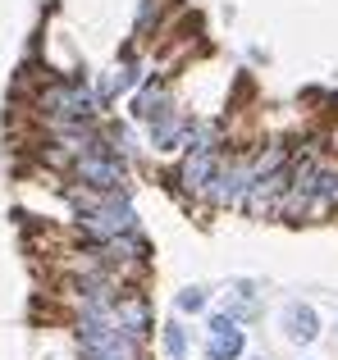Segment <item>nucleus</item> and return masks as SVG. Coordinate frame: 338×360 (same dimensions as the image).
Here are the masks:
<instances>
[{
    "instance_id": "2",
    "label": "nucleus",
    "mask_w": 338,
    "mask_h": 360,
    "mask_svg": "<svg viewBox=\"0 0 338 360\" xmlns=\"http://www.w3.org/2000/svg\"><path fill=\"white\" fill-rule=\"evenodd\" d=\"M32 115L46 128H69V123H101L106 105L96 96V82L87 78H46L32 96Z\"/></svg>"
},
{
    "instance_id": "11",
    "label": "nucleus",
    "mask_w": 338,
    "mask_h": 360,
    "mask_svg": "<svg viewBox=\"0 0 338 360\" xmlns=\"http://www.w3.org/2000/svg\"><path fill=\"white\" fill-rule=\"evenodd\" d=\"M279 328H284V342H293L297 352L302 347H315L320 342V310L311 306V301H284V310H279Z\"/></svg>"
},
{
    "instance_id": "14",
    "label": "nucleus",
    "mask_w": 338,
    "mask_h": 360,
    "mask_svg": "<svg viewBox=\"0 0 338 360\" xmlns=\"http://www.w3.org/2000/svg\"><path fill=\"white\" fill-rule=\"evenodd\" d=\"M161 356L165 360H192V328L178 315L161 324Z\"/></svg>"
},
{
    "instance_id": "3",
    "label": "nucleus",
    "mask_w": 338,
    "mask_h": 360,
    "mask_svg": "<svg viewBox=\"0 0 338 360\" xmlns=\"http://www.w3.org/2000/svg\"><path fill=\"white\" fill-rule=\"evenodd\" d=\"M64 183L87 187V192H101V196H133V160H124L119 150H110L106 132H101L96 146L69 160Z\"/></svg>"
},
{
    "instance_id": "15",
    "label": "nucleus",
    "mask_w": 338,
    "mask_h": 360,
    "mask_svg": "<svg viewBox=\"0 0 338 360\" xmlns=\"http://www.w3.org/2000/svg\"><path fill=\"white\" fill-rule=\"evenodd\" d=\"M206 310H211V288L187 283V288L174 292V315L178 319H206Z\"/></svg>"
},
{
    "instance_id": "12",
    "label": "nucleus",
    "mask_w": 338,
    "mask_h": 360,
    "mask_svg": "<svg viewBox=\"0 0 338 360\" xmlns=\"http://www.w3.org/2000/svg\"><path fill=\"white\" fill-rule=\"evenodd\" d=\"M315 219H338V155L325 150L320 183H315Z\"/></svg>"
},
{
    "instance_id": "5",
    "label": "nucleus",
    "mask_w": 338,
    "mask_h": 360,
    "mask_svg": "<svg viewBox=\"0 0 338 360\" xmlns=\"http://www.w3.org/2000/svg\"><path fill=\"white\" fill-rule=\"evenodd\" d=\"M220 160H224V150H183V155L174 160V169H169L174 192L183 196L187 205H206L211 183H215V174H220Z\"/></svg>"
},
{
    "instance_id": "1",
    "label": "nucleus",
    "mask_w": 338,
    "mask_h": 360,
    "mask_svg": "<svg viewBox=\"0 0 338 360\" xmlns=\"http://www.w3.org/2000/svg\"><path fill=\"white\" fill-rule=\"evenodd\" d=\"M64 201L73 210V229L82 233V242H115L142 229L133 196H101V192H87V187L64 183Z\"/></svg>"
},
{
    "instance_id": "4",
    "label": "nucleus",
    "mask_w": 338,
    "mask_h": 360,
    "mask_svg": "<svg viewBox=\"0 0 338 360\" xmlns=\"http://www.w3.org/2000/svg\"><path fill=\"white\" fill-rule=\"evenodd\" d=\"M251 183H256V141L251 146H229L220 160V174L211 183V196H206V210L215 214H242V201H247Z\"/></svg>"
},
{
    "instance_id": "10",
    "label": "nucleus",
    "mask_w": 338,
    "mask_h": 360,
    "mask_svg": "<svg viewBox=\"0 0 338 360\" xmlns=\"http://www.w3.org/2000/svg\"><path fill=\"white\" fill-rule=\"evenodd\" d=\"M110 319H115L128 338H137V342H151V333H156V306H151V297H146L137 283L124 288V297L110 306Z\"/></svg>"
},
{
    "instance_id": "18",
    "label": "nucleus",
    "mask_w": 338,
    "mask_h": 360,
    "mask_svg": "<svg viewBox=\"0 0 338 360\" xmlns=\"http://www.w3.org/2000/svg\"><path fill=\"white\" fill-rule=\"evenodd\" d=\"M78 360H101V356H78Z\"/></svg>"
},
{
    "instance_id": "6",
    "label": "nucleus",
    "mask_w": 338,
    "mask_h": 360,
    "mask_svg": "<svg viewBox=\"0 0 338 360\" xmlns=\"http://www.w3.org/2000/svg\"><path fill=\"white\" fill-rule=\"evenodd\" d=\"M206 360H242L247 356V324L229 315V310H206V342H201Z\"/></svg>"
},
{
    "instance_id": "8",
    "label": "nucleus",
    "mask_w": 338,
    "mask_h": 360,
    "mask_svg": "<svg viewBox=\"0 0 338 360\" xmlns=\"http://www.w3.org/2000/svg\"><path fill=\"white\" fill-rule=\"evenodd\" d=\"M192 110H183V105H174V110H165L161 119H151L146 123V146L156 150V155H165V160H178L187 150V137H192Z\"/></svg>"
},
{
    "instance_id": "16",
    "label": "nucleus",
    "mask_w": 338,
    "mask_h": 360,
    "mask_svg": "<svg viewBox=\"0 0 338 360\" xmlns=\"http://www.w3.org/2000/svg\"><path fill=\"white\" fill-rule=\"evenodd\" d=\"M165 9L169 0H142L133 18V41H151V32H165Z\"/></svg>"
},
{
    "instance_id": "13",
    "label": "nucleus",
    "mask_w": 338,
    "mask_h": 360,
    "mask_svg": "<svg viewBox=\"0 0 338 360\" xmlns=\"http://www.w3.org/2000/svg\"><path fill=\"white\" fill-rule=\"evenodd\" d=\"M224 310H229L238 324H251V319L261 315V297H256V283L251 278H238L229 288V301H224Z\"/></svg>"
},
{
    "instance_id": "7",
    "label": "nucleus",
    "mask_w": 338,
    "mask_h": 360,
    "mask_svg": "<svg viewBox=\"0 0 338 360\" xmlns=\"http://www.w3.org/2000/svg\"><path fill=\"white\" fill-rule=\"evenodd\" d=\"M142 78H146V60L133 51V46H128V51L119 55V60L96 78V96H101V105L110 110L115 101H128L137 87H142Z\"/></svg>"
},
{
    "instance_id": "9",
    "label": "nucleus",
    "mask_w": 338,
    "mask_h": 360,
    "mask_svg": "<svg viewBox=\"0 0 338 360\" xmlns=\"http://www.w3.org/2000/svg\"><path fill=\"white\" fill-rule=\"evenodd\" d=\"M174 82H169V73H146L142 87L128 96V123H137V128H146L151 119H161L165 110H174Z\"/></svg>"
},
{
    "instance_id": "17",
    "label": "nucleus",
    "mask_w": 338,
    "mask_h": 360,
    "mask_svg": "<svg viewBox=\"0 0 338 360\" xmlns=\"http://www.w3.org/2000/svg\"><path fill=\"white\" fill-rule=\"evenodd\" d=\"M242 360H270V356H261V352H247V356H242Z\"/></svg>"
}]
</instances>
